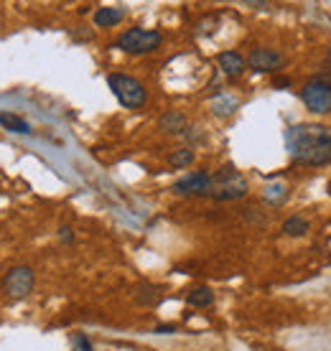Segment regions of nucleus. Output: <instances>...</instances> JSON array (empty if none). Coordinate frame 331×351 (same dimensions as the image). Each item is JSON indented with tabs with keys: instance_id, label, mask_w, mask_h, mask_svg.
<instances>
[{
	"instance_id": "nucleus-1",
	"label": "nucleus",
	"mask_w": 331,
	"mask_h": 351,
	"mask_svg": "<svg viewBox=\"0 0 331 351\" xmlns=\"http://www.w3.org/2000/svg\"><path fill=\"white\" fill-rule=\"evenodd\" d=\"M286 148L293 160L304 166H329L331 163V132L323 125H290L286 130Z\"/></svg>"
},
{
	"instance_id": "nucleus-2",
	"label": "nucleus",
	"mask_w": 331,
	"mask_h": 351,
	"mask_svg": "<svg viewBox=\"0 0 331 351\" xmlns=\"http://www.w3.org/2000/svg\"><path fill=\"white\" fill-rule=\"evenodd\" d=\"M250 191L247 178L235 166H222L217 173H212V199L217 202H237Z\"/></svg>"
},
{
	"instance_id": "nucleus-3",
	"label": "nucleus",
	"mask_w": 331,
	"mask_h": 351,
	"mask_svg": "<svg viewBox=\"0 0 331 351\" xmlns=\"http://www.w3.org/2000/svg\"><path fill=\"white\" fill-rule=\"evenodd\" d=\"M107 87L113 89V95L117 97V102L128 110H140V107L148 102V92L140 84L135 77L128 74H110L107 77Z\"/></svg>"
},
{
	"instance_id": "nucleus-4",
	"label": "nucleus",
	"mask_w": 331,
	"mask_h": 351,
	"mask_svg": "<svg viewBox=\"0 0 331 351\" xmlns=\"http://www.w3.org/2000/svg\"><path fill=\"white\" fill-rule=\"evenodd\" d=\"M161 44H163V36H161V31H153V28H130L117 38V49L125 53H133V56L153 53Z\"/></svg>"
},
{
	"instance_id": "nucleus-5",
	"label": "nucleus",
	"mask_w": 331,
	"mask_h": 351,
	"mask_svg": "<svg viewBox=\"0 0 331 351\" xmlns=\"http://www.w3.org/2000/svg\"><path fill=\"white\" fill-rule=\"evenodd\" d=\"M301 99L314 114L331 112V82L321 80V77L308 80L301 89Z\"/></svg>"
},
{
	"instance_id": "nucleus-6",
	"label": "nucleus",
	"mask_w": 331,
	"mask_h": 351,
	"mask_svg": "<svg viewBox=\"0 0 331 351\" xmlns=\"http://www.w3.org/2000/svg\"><path fill=\"white\" fill-rule=\"evenodd\" d=\"M34 285H36V272L31 267H26V265H18V267L5 272V278H3V290L13 300L28 298Z\"/></svg>"
},
{
	"instance_id": "nucleus-7",
	"label": "nucleus",
	"mask_w": 331,
	"mask_h": 351,
	"mask_svg": "<svg viewBox=\"0 0 331 351\" xmlns=\"http://www.w3.org/2000/svg\"><path fill=\"white\" fill-rule=\"evenodd\" d=\"M174 191L179 196H212V173L196 171V173L183 176L174 184Z\"/></svg>"
},
{
	"instance_id": "nucleus-8",
	"label": "nucleus",
	"mask_w": 331,
	"mask_h": 351,
	"mask_svg": "<svg viewBox=\"0 0 331 351\" xmlns=\"http://www.w3.org/2000/svg\"><path fill=\"white\" fill-rule=\"evenodd\" d=\"M283 56L278 51H273V49H255L250 56H247V66L258 74H271V71H278L283 66Z\"/></svg>"
},
{
	"instance_id": "nucleus-9",
	"label": "nucleus",
	"mask_w": 331,
	"mask_h": 351,
	"mask_svg": "<svg viewBox=\"0 0 331 351\" xmlns=\"http://www.w3.org/2000/svg\"><path fill=\"white\" fill-rule=\"evenodd\" d=\"M158 130L166 132V135H186V130H189L186 114L179 112V110H168V112L161 114V120H158Z\"/></svg>"
},
{
	"instance_id": "nucleus-10",
	"label": "nucleus",
	"mask_w": 331,
	"mask_h": 351,
	"mask_svg": "<svg viewBox=\"0 0 331 351\" xmlns=\"http://www.w3.org/2000/svg\"><path fill=\"white\" fill-rule=\"evenodd\" d=\"M217 64H219V69L225 71L227 77H240L244 69H247V59H244L242 53H237V51H222L217 56Z\"/></svg>"
},
{
	"instance_id": "nucleus-11",
	"label": "nucleus",
	"mask_w": 331,
	"mask_h": 351,
	"mask_svg": "<svg viewBox=\"0 0 331 351\" xmlns=\"http://www.w3.org/2000/svg\"><path fill=\"white\" fill-rule=\"evenodd\" d=\"M0 128H5L8 132H16V135H31V123L13 112H0Z\"/></svg>"
},
{
	"instance_id": "nucleus-12",
	"label": "nucleus",
	"mask_w": 331,
	"mask_h": 351,
	"mask_svg": "<svg viewBox=\"0 0 331 351\" xmlns=\"http://www.w3.org/2000/svg\"><path fill=\"white\" fill-rule=\"evenodd\" d=\"M122 18H125V10L122 8H97L95 10V26L97 28H113L120 23Z\"/></svg>"
},
{
	"instance_id": "nucleus-13",
	"label": "nucleus",
	"mask_w": 331,
	"mask_h": 351,
	"mask_svg": "<svg viewBox=\"0 0 331 351\" xmlns=\"http://www.w3.org/2000/svg\"><path fill=\"white\" fill-rule=\"evenodd\" d=\"M186 303L192 308H209L214 303V293H212L207 285H199V288H192L186 293Z\"/></svg>"
},
{
	"instance_id": "nucleus-14",
	"label": "nucleus",
	"mask_w": 331,
	"mask_h": 351,
	"mask_svg": "<svg viewBox=\"0 0 331 351\" xmlns=\"http://www.w3.org/2000/svg\"><path fill=\"white\" fill-rule=\"evenodd\" d=\"M283 232H286V237H304L308 234V221L304 217H288L283 221Z\"/></svg>"
},
{
	"instance_id": "nucleus-15",
	"label": "nucleus",
	"mask_w": 331,
	"mask_h": 351,
	"mask_svg": "<svg viewBox=\"0 0 331 351\" xmlns=\"http://www.w3.org/2000/svg\"><path fill=\"white\" fill-rule=\"evenodd\" d=\"M262 199H265V202H271L273 206H280V204L288 199V186L286 184L265 186V191H262Z\"/></svg>"
},
{
	"instance_id": "nucleus-16",
	"label": "nucleus",
	"mask_w": 331,
	"mask_h": 351,
	"mask_svg": "<svg viewBox=\"0 0 331 351\" xmlns=\"http://www.w3.org/2000/svg\"><path fill=\"white\" fill-rule=\"evenodd\" d=\"M135 300H138L140 306H158V303H161V290H158L156 285H143V288L138 290Z\"/></svg>"
},
{
	"instance_id": "nucleus-17",
	"label": "nucleus",
	"mask_w": 331,
	"mask_h": 351,
	"mask_svg": "<svg viewBox=\"0 0 331 351\" xmlns=\"http://www.w3.org/2000/svg\"><path fill=\"white\" fill-rule=\"evenodd\" d=\"M168 163H171V168H186L194 163V150L192 148H179L171 153V158H168Z\"/></svg>"
},
{
	"instance_id": "nucleus-18",
	"label": "nucleus",
	"mask_w": 331,
	"mask_h": 351,
	"mask_svg": "<svg viewBox=\"0 0 331 351\" xmlns=\"http://www.w3.org/2000/svg\"><path fill=\"white\" fill-rule=\"evenodd\" d=\"M71 343H74V351H95V349H92V341H89L84 334H74Z\"/></svg>"
},
{
	"instance_id": "nucleus-19",
	"label": "nucleus",
	"mask_w": 331,
	"mask_h": 351,
	"mask_svg": "<svg viewBox=\"0 0 331 351\" xmlns=\"http://www.w3.org/2000/svg\"><path fill=\"white\" fill-rule=\"evenodd\" d=\"M59 242L61 245H71V242H74V229L64 224V227L59 229Z\"/></svg>"
},
{
	"instance_id": "nucleus-20",
	"label": "nucleus",
	"mask_w": 331,
	"mask_h": 351,
	"mask_svg": "<svg viewBox=\"0 0 331 351\" xmlns=\"http://www.w3.org/2000/svg\"><path fill=\"white\" fill-rule=\"evenodd\" d=\"M174 331H176V326H174V324H161V326H156V334H161V336L174 334Z\"/></svg>"
},
{
	"instance_id": "nucleus-21",
	"label": "nucleus",
	"mask_w": 331,
	"mask_h": 351,
	"mask_svg": "<svg viewBox=\"0 0 331 351\" xmlns=\"http://www.w3.org/2000/svg\"><path fill=\"white\" fill-rule=\"evenodd\" d=\"M290 84V80H286V77H278V80H273V87H288Z\"/></svg>"
}]
</instances>
